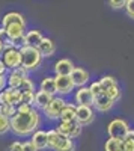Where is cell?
Listing matches in <instances>:
<instances>
[{
  "mask_svg": "<svg viewBox=\"0 0 134 151\" xmlns=\"http://www.w3.org/2000/svg\"><path fill=\"white\" fill-rule=\"evenodd\" d=\"M41 125V113L38 109H33L27 113H15L11 119V132L15 136L26 137L32 136L35 132H38Z\"/></svg>",
  "mask_w": 134,
  "mask_h": 151,
  "instance_id": "obj_1",
  "label": "cell"
},
{
  "mask_svg": "<svg viewBox=\"0 0 134 151\" xmlns=\"http://www.w3.org/2000/svg\"><path fill=\"white\" fill-rule=\"evenodd\" d=\"M2 27L8 32L11 40H18L26 35V18L20 12L11 11L2 17Z\"/></svg>",
  "mask_w": 134,
  "mask_h": 151,
  "instance_id": "obj_2",
  "label": "cell"
},
{
  "mask_svg": "<svg viewBox=\"0 0 134 151\" xmlns=\"http://www.w3.org/2000/svg\"><path fill=\"white\" fill-rule=\"evenodd\" d=\"M21 53V67L27 71H35L38 70L42 64V55L39 53V50L36 47H27L24 45L23 48H20Z\"/></svg>",
  "mask_w": 134,
  "mask_h": 151,
  "instance_id": "obj_3",
  "label": "cell"
},
{
  "mask_svg": "<svg viewBox=\"0 0 134 151\" xmlns=\"http://www.w3.org/2000/svg\"><path fill=\"white\" fill-rule=\"evenodd\" d=\"M48 148L53 151H74L76 150V144L72 139L57 133L54 129L48 130Z\"/></svg>",
  "mask_w": 134,
  "mask_h": 151,
  "instance_id": "obj_4",
  "label": "cell"
},
{
  "mask_svg": "<svg viewBox=\"0 0 134 151\" xmlns=\"http://www.w3.org/2000/svg\"><path fill=\"white\" fill-rule=\"evenodd\" d=\"M130 124L122 119V118H115L108 122L107 125V133H108V137L112 139H119V141H124L125 137L128 136L130 133Z\"/></svg>",
  "mask_w": 134,
  "mask_h": 151,
  "instance_id": "obj_5",
  "label": "cell"
},
{
  "mask_svg": "<svg viewBox=\"0 0 134 151\" xmlns=\"http://www.w3.org/2000/svg\"><path fill=\"white\" fill-rule=\"evenodd\" d=\"M0 59L3 60L5 67H6L9 71H14V70L21 68V53H20V50L15 48V47L5 48V52L2 53Z\"/></svg>",
  "mask_w": 134,
  "mask_h": 151,
  "instance_id": "obj_6",
  "label": "cell"
},
{
  "mask_svg": "<svg viewBox=\"0 0 134 151\" xmlns=\"http://www.w3.org/2000/svg\"><path fill=\"white\" fill-rule=\"evenodd\" d=\"M66 100L63 97H54L51 100V103L48 104L42 112H44V115L48 118V119H60V115H62V112L63 109L66 107Z\"/></svg>",
  "mask_w": 134,
  "mask_h": 151,
  "instance_id": "obj_7",
  "label": "cell"
},
{
  "mask_svg": "<svg viewBox=\"0 0 134 151\" xmlns=\"http://www.w3.org/2000/svg\"><path fill=\"white\" fill-rule=\"evenodd\" d=\"M81 125L77 122V121H72V122H63V121H59L57 125H56V132L63 134L69 139H74V137H78L81 134Z\"/></svg>",
  "mask_w": 134,
  "mask_h": 151,
  "instance_id": "obj_8",
  "label": "cell"
},
{
  "mask_svg": "<svg viewBox=\"0 0 134 151\" xmlns=\"http://www.w3.org/2000/svg\"><path fill=\"white\" fill-rule=\"evenodd\" d=\"M20 100H21V92L18 89H14V88H5L0 92V104L17 107L20 104Z\"/></svg>",
  "mask_w": 134,
  "mask_h": 151,
  "instance_id": "obj_9",
  "label": "cell"
},
{
  "mask_svg": "<svg viewBox=\"0 0 134 151\" xmlns=\"http://www.w3.org/2000/svg\"><path fill=\"white\" fill-rule=\"evenodd\" d=\"M27 70H24L23 67L14 71H9V74L6 76V83L8 88H14V89H20V86L23 85L24 79L27 77Z\"/></svg>",
  "mask_w": 134,
  "mask_h": 151,
  "instance_id": "obj_10",
  "label": "cell"
},
{
  "mask_svg": "<svg viewBox=\"0 0 134 151\" xmlns=\"http://www.w3.org/2000/svg\"><path fill=\"white\" fill-rule=\"evenodd\" d=\"M74 100H76L77 106H91V107H93L95 95L92 94V91L88 86H84V88H78V89L76 91Z\"/></svg>",
  "mask_w": 134,
  "mask_h": 151,
  "instance_id": "obj_11",
  "label": "cell"
},
{
  "mask_svg": "<svg viewBox=\"0 0 134 151\" xmlns=\"http://www.w3.org/2000/svg\"><path fill=\"white\" fill-rule=\"evenodd\" d=\"M56 79V88H57V94L62 95H68L74 91V83H72L71 76H54Z\"/></svg>",
  "mask_w": 134,
  "mask_h": 151,
  "instance_id": "obj_12",
  "label": "cell"
},
{
  "mask_svg": "<svg viewBox=\"0 0 134 151\" xmlns=\"http://www.w3.org/2000/svg\"><path fill=\"white\" fill-rule=\"evenodd\" d=\"M95 119V112L91 106H77V122L81 125H89Z\"/></svg>",
  "mask_w": 134,
  "mask_h": 151,
  "instance_id": "obj_13",
  "label": "cell"
},
{
  "mask_svg": "<svg viewBox=\"0 0 134 151\" xmlns=\"http://www.w3.org/2000/svg\"><path fill=\"white\" fill-rule=\"evenodd\" d=\"M76 70L74 67V62H72L71 59H59L56 64H54V73L56 76H71L72 71Z\"/></svg>",
  "mask_w": 134,
  "mask_h": 151,
  "instance_id": "obj_14",
  "label": "cell"
},
{
  "mask_svg": "<svg viewBox=\"0 0 134 151\" xmlns=\"http://www.w3.org/2000/svg\"><path fill=\"white\" fill-rule=\"evenodd\" d=\"M113 104H115V101L108 98L105 95V92L96 95L95 100H93V107L98 110V112H108V110L113 107Z\"/></svg>",
  "mask_w": 134,
  "mask_h": 151,
  "instance_id": "obj_15",
  "label": "cell"
},
{
  "mask_svg": "<svg viewBox=\"0 0 134 151\" xmlns=\"http://www.w3.org/2000/svg\"><path fill=\"white\" fill-rule=\"evenodd\" d=\"M71 79H72V83H74V86L77 88H84L86 86V83L89 82V73L84 70V68H77L72 71L71 74Z\"/></svg>",
  "mask_w": 134,
  "mask_h": 151,
  "instance_id": "obj_16",
  "label": "cell"
},
{
  "mask_svg": "<svg viewBox=\"0 0 134 151\" xmlns=\"http://www.w3.org/2000/svg\"><path fill=\"white\" fill-rule=\"evenodd\" d=\"M38 50H39V53L42 55V58H50V56H53L56 53V44H54V41L51 40V38H45L44 36V40L38 45Z\"/></svg>",
  "mask_w": 134,
  "mask_h": 151,
  "instance_id": "obj_17",
  "label": "cell"
},
{
  "mask_svg": "<svg viewBox=\"0 0 134 151\" xmlns=\"http://www.w3.org/2000/svg\"><path fill=\"white\" fill-rule=\"evenodd\" d=\"M44 40V36L39 30H29L26 32V35H24V45H27V47H36L38 48V45L41 44V41Z\"/></svg>",
  "mask_w": 134,
  "mask_h": 151,
  "instance_id": "obj_18",
  "label": "cell"
},
{
  "mask_svg": "<svg viewBox=\"0 0 134 151\" xmlns=\"http://www.w3.org/2000/svg\"><path fill=\"white\" fill-rule=\"evenodd\" d=\"M30 141L38 150H45L48 148V133L45 130H38L32 134Z\"/></svg>",
  "mask_w": 134,
  "mask_h": 151,
  "instance_id": "obj_19",
  "label": "cell"
},
{
  "mask_svg": "<svg viewBox=\"0 0 134 151\" xmlns=\"http://www.w3.org/2000/svg\"><path fill=\"white\" fill-rule=\"evenodd\" d=\"M53 98H54V97L50 95V94L42 92V91H38V92L35 94V104H33V107L38 109V110H44L48 104L51 103Z\"/></svg>",
  "mask_w": 134,
  "mask_h": 151,
  "instance_id": "obj_20",
  "label": "cell"
},
{
  "mask_svg": "<svg viewBox=\"0 0 134 151\" xmlns=\"http://www.w3.org/2000/svg\"><path fill=\"white\" fill-rule=\"evenodd\" d=\"M39 91L42 92H47L50 94L53 97H56L57 94V88H56V79L51 77V76H47V77H44L39 83Z\"/></svg>",
  "mask_w": 134,
  "mask_h": 151,
  "instance_id": "obj_21",
  "label": "cell"
},
{
  "mask_svg": "<svg viewBox=\"0 0 134 151\" xmlns=\"http://www.w3.org/2000/svg\"><path fill=\"white\" fill-rule=\"evenodd\" d=\"M59 121H63V122H72V121H77V104H71L68 103L66 107L63 109L62 115H60Z\"/></svg>",
  "mask_w": 134,
  "mask_h": 151,
  "instance_id": "obj_22",
  "label": "cell"
},
{
  "mask_svg": "<svg viewBox=\"0 0 134 151\" xmlns=\"http://www.w3.org/2000/svg\"><path fill=\"white\" fill-rule=\"evenodd\" d=\"M104 151H124V141L108 137L107 142L104 144Z\"/></svg>",
  "mask_w": 134,
  "mask_h": 151,
  "instance_id": "obj_23",
  "label": "cell"
},
{
  "mask_svg": "<svg viewBox=\"0 0 134 151\" xmlns=\"http://www.w3.org/2000/svg\"><path fill=\"white\" fill-rule=\"evenodd\" d=\"M100 83H101V88H103L104 92L108 91V89H110V88H113V86H118V80H116L115 77H112V76H104V77H101Z\"/></svg>",
  "mask_w": 134,
  "mask_h": 151,
  "instance_id": "obj_24",
  "label": "cell"
},
{
  "mask_svg": "<svg viewBox=\"0 0 134 151\" xmlns=\"http://www.w3.org/2000/svg\"><path fill=\"white\" fill-rule=\"evenodd\" d=\"M15 113H17V107H14V106H8V104H0V115H2V116L12 119Z\"/></svg>",
  "mask_w": 134,
  "mask_h": 151,
  "instance_id": "obj_25",
  "label": "cell"
},
{
  "mask_svg": "<svg viewBox=\"0 0 134 151\" xmlns=\"http://www.w3.org/2000/svg\"><path fill=\"white\" fill-rule=\"evenodd\" d=\"M21 94H35V85H33V82L29 79V77H26L24 79V82H23V85L20 86V89H18Z\"/></svg>",
  "mask_w": 134,
  "mask_h": 151,
  "instance_id": "obj_26",
  "label": "cell"
},
{
  "mask_svg": "<svg viewBox=\"0 0 134 151\" xmlns=\"http://www.w3.org/2000/svg\"><path fill=\"white\" fill-rule=\"evenodd\" d=\"M105 95L110 98V100H113V101L116 103L118 100H120V97H122V92H120V88H119V85L118 86H113V88H110L108 91H105Z\"/></svg>",
  "mask_w": 134,
  "mask_h": 151,
  "instance_id": "obj_27",
  "label": "cell"
},
{
  "mask_svg": "<svg viewBox=\"0 0 134 151\" xmlns=\"http://www.w3.org/2000/svg\"><path fill=\"white\" fill-rule=\"evenodd\" d=\"M124 151H134V130H130L128 136L124 139Z\"/></svg>",
  "mask_w": 134,
  "mask_h": 151,
  "instance_id": "obj_28",
  "label": "cell"
},
{
  "mask_svg": "<svg viewBox=\"0 0 134 151\" xmlns=\"http://www.w3.org/2000/svg\"><path fill=\"white\" fill-rule=\"evenodd\" d=\"M9 130H11V119L0 115V136L6 134Z\"/></svg>",
  "mask_w": 134,
  "mask_h": 151,
  "instance_id": "obj_29",
  "label": "cell"
},
{
  "mask_svg": "<svg viewBox=\"0 0 134 151\" xmlns=\"http://www.w3.org/2000/svg\"><path fill=\"white\" fill-rule=\"evenodd\" d=\"M0 41H2L5 44V48H9V47H14L12 45V40H11V36L8 35V32L0 26Z\"/></svg>",
  "mask_w": 134,
  "mask_h": 151,
  "instance_id": "obj_30",
  "label": "cell"
},
{
  "mask_svg": "<svg viewBox=\"0 0 134 151\" xmlns=\"http://www.w3.org/2000/svg\"><path fill=\"white\" fill-rule=\"evenodd\" d=\"M36 94V92H35ZM35 94H21V100L20 104H27V106H33L35 104Z\"/></svg>",
  "mask_w": 134,
  "mask_h": 151,
  "instance_id": "obj_31",
  "label": "cell"
},
{
  "mask_svg": "<svg viewBox=\"0 0 134 151\" xmlns=\"http://www.w3.org/2000/svg\"><path fill=\"white\" fill-rule=\"evenodd\" d=\"M89 89L92 91V94H93L95 97L104 92V91H103V88H101V83H100V82H93V83H91V86H89Z\"/></svg>",
  "mask_w": 134,
  "mask_h": 151,
  "instance_id": "obj_32",
  "label": "cell"
},
{
  "mask_svg": "<svg viewBox=\"0 0 134 151\" xmlns=\"http://www.w3.org/2000/svg\"><path fill=\"white\" fill-rule=\"evenodd\" d=\"M108 5H110L113 9H122V8L127 6V0H110Z\"/></svg>",
  "mask_w": 134,
  "mask_h": 151,
  "instance_id": "obj_33",
  "label": "cell"
},
{
  "mask_svg": "<svg viewBox=\"0 0 134 151\" xmlns=\"http://www.w3.org/2000/svg\"><path fill=\"white\" fill-rule=\"evenodd\" d=\"M125 11H127V15H128L130 18L134 20V0H127Z\"/></svg>",
  "mask_w": 134,
  "mask_h": 151,
  "instance_id": "obj_34",
  "label": "cell"
},
{
  "mask_svg": "<svg viewBox=\"0 0 134 151\" xmlns=\"http://www.w3.org/2000/svg\"><path fill=\"white\" fill-rule=\"evenodd\" d=\"M8 151H23V144H21L20 141L12 142V144L8 147Z\"/></svg>",
  "mask_w": 134,
  "mask_h": 151,
  "instance_id": "obj_35",
  "label": "cell"
},
{
  "mask_svg": "<svg viewBox=\"0 0 134 151\" xmlns=\"http://www.w3.org/2000/svg\"><path fill=\"white\" fill-rule=\"evenodd\" d=\"M23 151H39V150L32 144V141H26L23 142Z\"/></svg>",
  "mask_w": 134,
  "mask_h": 151,
  "instance_id": "obj_36",
  "label": "cell"
},
{
  "mask_svg": "<svg viewBox=\"0 0 134 151\" xmlns=\"http://www.w3.org/2000/svg\"><path fill=\"white\" fill-rule=\"evenodd\" d=\"M33 109H35L33 106H27V104H18L17 106V112L18 113H27V112H30Z\"/></svg>",
  "mask_w": 134,
  "mask_h": 151,
  "instance_id": "obj_37",
  "label": "cell"
},
{
  "mask_svg": "<svg viewBox=\"0 0 134 151\" xmlns=\"http://www.w3.org/2000/svg\"><path fill=\"white\" fill-rule=\"evenodd\" d=\"M5 88H8V83H6V76H0V92H2Z\"/></svg>",
  "mask_w": 134,
  "mask_h": 151,
  "instance_id": "obj_38",
  "label": "cell"
},
{
  "mask_svg": "<svg viewBox=\"0 0 134 151\" xmlns=\"http://www.w3.org/2000/svg\"><path fill=\"white\" fill-rule=\"evenodd\" d=\"M6 73H8V68L5 67V64H3V60L0 59V76H8Z\"/></svg>",
  "mask_w": 134,
  "mask_h": 151,
  "instance_id": "obj_39",
  "label": "cell"
},
{
  "mask_svg": "<svg viewBox=\"0 0 134 151\" xmlns=\"http://www.w3.org/2000/svg\"><path fill=\"white\" fill-rule=\"evenodd\" d=\"M5 52V44L2 42V41H0V56H2V53Z\"/></svg>",
  "mask_w": 134,
  "mask_h": 151,
  "instance_id": "obj_40",
  "label": "cell"
}]
</instances>
